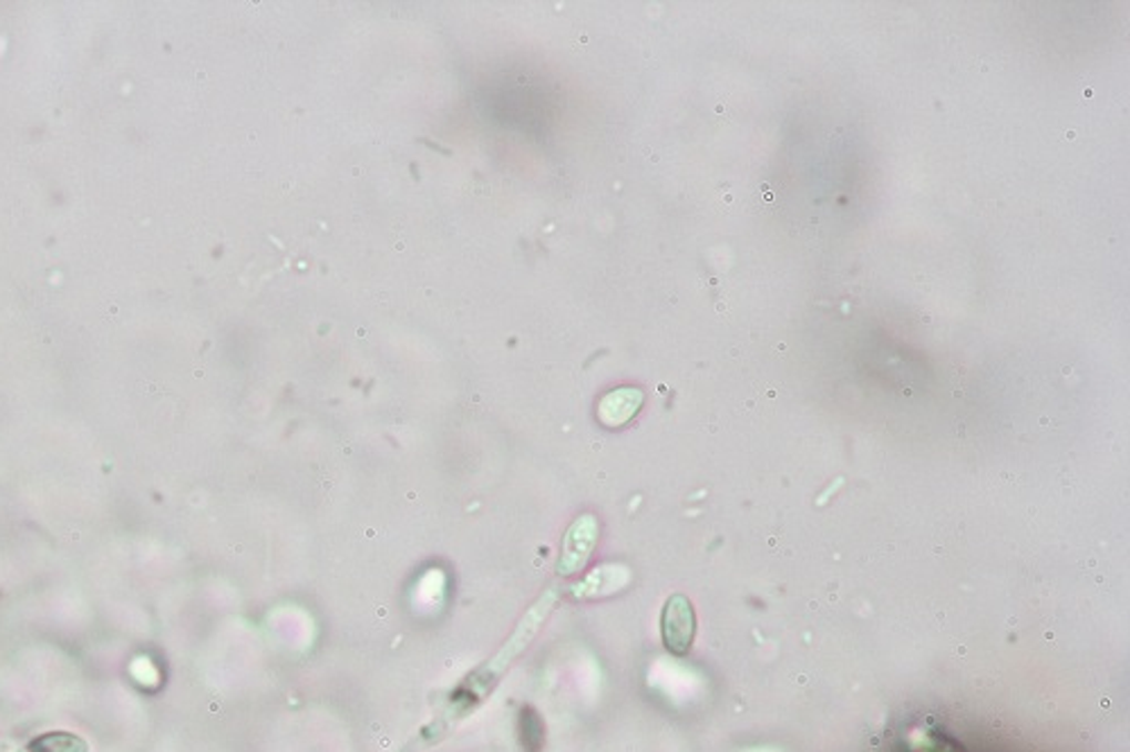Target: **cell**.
Listing matches in <instances>:
<instances>
[{
	"label": "cell",
	"mask_w": 1130,
	"mask_h": 752,
	"mask_svg": "<svg viewBox=\"0 0 1130 752\" xmlns=\"http://www.w3.org/2000/svg\"><path fill=\"white\" fill-rule=\"evenodd\" d=\"M660 632L662 645L671 656L684 658L690 653L697 632V615L692 601L686 595H671L665 601L660 615Z\"/></svg>",
	"instance_id": "1"
},
{
	"label": "cell",
	"mask_w": 1130,
	"mask_h": 752,
	"mask_svg": "<svg viewBox=\"0 0 1130 752\" xmlns=\"http://www.w3.org/2000/svg\"><path fill=\"white\" fill-rule=\"evenodd\" d=\"M597 534H599V527H597L593 515H582L579 519H575L573 527L563 538V552L556 563L558 574L573 576L586 567V563L597 545Z\"/></svg>",
	"instance_id": "2"
},
{
	"label": "cell",
	"mask_w": 1130,
	"mask_h": 752,
	"mask_svg": "<svg viewBox=\"0 0 1130 752\" xmlns=\"http://www.w3.org/2000/svg\"><path fill=\"white\" fill-rule=\"evenodd\" d=\"M643 400H645V395L640 389H631V387L615 389V391L606 393L599 402V421L608 427L625 425L643 408Z\"/></svg>",
	"instance_id": "3"
},
{
	"label": "cell",
	"mask_w": 1130,
	"mask_h": 752,
	"mask_svg": "<svg viewBox=\"0 0 1130 752\" xmlns=\"http://www.w3.org/2000/svg\"><path fill=\"white\" fill-rule=\"evenodd\" d=\"M28 752H89V743L75 732L52 730L32 739Z\"/></svg>",
	"instance_id": "4"
},
{
	"label": "cell",
	"mask_w": 1130,
	"mask_h": 752,
	"mask_svg": "<svg viewBox=\"0 0 1130 752\" xmlns=\"http://www.w3.org/2000/svg\"><path fill=\"white\" fill-rule=\"evenodd\" d=\"M625 567H602V569H595L586 581L582 586H577V595L579 597H602V595H610V593H617L619 588H625L627 581H615V574H619Z\"/></svg>",
	"instance_id": "5"
},
{
	"label": "cell",
	"mask_w": 1130,
	"mask_h": 752,
	"mask_svg": "<svg viewBox=\"0 0 1130 752\" xmlns=\"http://www.w3.org/2000/svg\"><path fill=\"white\" fill-rule=\"evenodd\" d=\"M907 752H964V748L943 732L916 730L907 736Z\"/></svg>",
	"instance_id": "6"
},
{
	"label": "cell",
	"mask_w": 1130,
	"mask_h": 752,
	"mask_svg": "<svg viewBox=\"0 0 1130 752\" xmlns=\"http://www.w3.org/2000/svg\"><path fill=\"white\" fill-rule=\"evenodd\" d=\"M518 732H521V743H523V748L527 752H541L543 750L545 725H543V721H541L536 710L523 708L521 719H518Z\"/></svg>",
	"instance_id": "7"
}]
</instances>
